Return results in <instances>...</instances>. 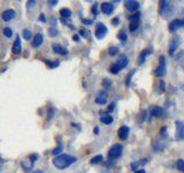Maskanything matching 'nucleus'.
Segmentation results:
<instances>
[{
	"instance_id": "f257e3e1",
	"label": "nucleus",
	"mask_w": 184,
	"mask_h": 173,
	"mask_svg": "<svg viewBox=\"0 0 184 173\" xmlns=\"http://www.w3.org/2000/svg\"><path fill=\"white\" fill-rule=\"evenodd\" d=\"M76 162V158L70 155H59L53 159V165L59 170H64Z\"/></svg>"
},
{
	"instance_id": "f03ea898",
	"label": "nucleus",
	"mask_w": 184,
	"mask_h": 173,
	"mask_svg": "<svg viewBox=\"0 0 184 173\" xmlns=\"http://www.w3.org/2000/svg\"><path fill=\"white\" fill-rule=\"evenodd\" d=\"M128 62H129V60H128L127 56L122 54V56H121L120 58L117 59L116 62L110 66V72L112 73V74H117V73H119L121 69H123V68L127 67V66H128Z\"/></svg>"
},
{
	"instance_id": "7ed1b4c3",
	"label": "nucleus",
	"mask_w": 184,
	"mask_h": 173,
	"mask_svg": "<svg viewBox=\"0 0 184 173\" xmlns=\"http://www.w3.org/2000/svg\"><path fill=\"white\" fill-rule=\"evenodd\" d=\"M159 13L162 15L163 18H169V16L173 15V7H171V5H170L169 1H166V0L160 1Z\"/></svg>"
},
{
	"instance_id": "20e7f679",
	"label": "nucleus",
	"mask_w": 184,
	"mask_h": 173,
	"mask_svg": "<svg viewBox=\"0 0 184 173\" xmlns=\"http://www.w3.org/2000/svg\"><path fill=\"white\" fill-rule=\"evenodd\" d=\"M122 150H123L122 144H119V143L114 144L113 147H110V149L108 150V158H110V160L120 158L122 156Z\"/></svg>"
},
{
	"instance_id": "39448f33",
	"label": "nucleus",
	"mask_w": 184,
	"mask_h": 173,
	"mask_svg": "<svg viewBox=\"0 0 184 173\" xmlns=\"http://www.w3.org/2000/svg\"><path fill=\"white\" fill-rule=\"evenodd\" d=\"M139 21H141V13H139V12H136L135 14L131 15L130 16V25H129L130 31L137 30L138 27H139Z\"/></svg>"
},
{
	"instance_id": "423d86ee",
	"label": "nucleus",
	"mask_w": 184,
	"mask_h": 173,
	"mask_svg": "<svg viewBox=\"0 0 184 173\" xmlns=\"http://www.w3.org/2000/svg\"><path fill=\"white\" fill-rule=\"evenodd\" d=\"M166 72H167V65H166V60H165V56H160L159 66H158V69H156V75L159 78H163L166 75Z\"/></svg>"
},
{
	"instance_id": "0eeeda50",
	"label": "nucleus",
	"mask_w": 184,
	"mask_h": 173,
	"mask_svg": "<svg viewBox=\"0 0 184 173\" xmlns=\"http://www.w3.org/2000/svg\"><path fill=\"white\" fill-rule=\"evenodd\" d=\"M107 32H108V29L107 27L104 23L99 22V23H97V28H96V37L98 39H103L106 37Z\"/></svg>"
},
{
	"instance_id": "6e6552de",
	"label": "nucleus",
	"mask_w": 184,
	"mask_h": 173,
	"mask_svg": "<svg viewBox=\"0 0 184 173\" xmlns=\"http://www.w3.org/2000/svg\"><path fill=\"white\" fill-rule=\"evenodd\" d=\"M178 46H180V37L178 36H175V37H173L171 38V41H170L169 43V56L173 57L174 54H175V52L177 51V49H178Z\"/></svg>"
},
{
	"instance_id": "1a4fd4ad",
	"label": "nucleus",
	"mask_w": 184,
	"mask_h": 173,
	"mask_svg": "<svg viewBox=\"0 0 184 173\" xmlns=\"http://www.w3.org/2000/svg\"><path fill=\"white\" fill-rule=\"evenodd\" d=\"M124 6L127 8V11L129 12H136L138 11V8H139V3L136 1V0H127V1H124Z\"/></svg>"
},
{
	"instance_id": "9d476101",
	"label": "nucleus",
	"mask_w": 184,
	"mask_h": 173,
	"mask_svg": "<svg viewBox=\"0 0 184 173\" xmlns=\"http://www.w3.org/2000/svg\"><path fill=\"white\" fill-rule=\"evenodd\" d=\"M184 27V20H174L169 23V31L175 32Z\"/></svg>"
},
{
	"instance_id": "9b49d317",
	"label": "nucleus",
	"mask_w": 184,
	"mask_h": 173,
	"mask_svg": "<svg viewBox=\"0 0 184 173\" xmlns=\"http://www.w3.org/2000/svg\"><path fill=\"white\" fill-rule=\"evenodd\" d=\"M176 138L184 140V124L182 121H176Z\"/></svg>"
},
{
	"instance_id": "f8f14e48",
	"label": "nucleus",
	"mask_w": 184,
	"mask_h": 173,
	"mask_svg": "<svg viewBox=\"0 0 184 173\" xmlns=\"http://www.w3.org/2000/svg\"><path fill=\"white\" fill-rule=\"evenodd\" d=\"M43 43H44V36H43V34H40V32H39V34H37V35L33 37L31 45H32V47L38 49L39 46H42Z\"/></svg>"
},
{
	"instance_id": "ddd939ff",
	"label": "nucleus",
	"mask_w": 184,
	"mask_h": 173,
	"mask_svg": "<svg viewBox=\"0 0 184 173\" xmlns=\"http://www.w3.org/2000/svg\"><path fill=\"white\" fill-rule=\"evenodd\" d=\"M15 15H16V13H15L14 9H7V11H5L4 13L1 14V19H3L5 22H9L15 18Z\"/></svg>"
},
{
	"instance_id": "4468645a",
	"label": "nucleus",
	"mask_w": 184,
	"mask_h": 173,
	"mask_svg": "<svg viewBox=\"0 0 184 173\" xmlns=\"http://www.w3.org/2000/svg\"><path fill=\"white\" fill-rule=\"evenodd\" d=\"M52 50H53L55 53H58V54H61V56L68 54L67 49H64V46H61L60 44H57V43H53V44H52Z\"/></svg>"
},
{
	"instance_id": "2eb2a0df",
	"label": "nucleus",
	"mask_w": 184,
	"mask_h": 173,
	"mask_svg": "<svg viewBox=\"0 0 184 173\" xmlns=\"http://www.w3.org/2000/svg\"><path fill=\"white\" fill-rule=\"evenodd\" d=\"M113 11H114L113 4H110V3H103L101 4V12H103L104 14L110 15L113 13Z\"/></svg>"
},
{
	"instance_id": "dca6fc26",
	"label": "nucleus",
	"mask_w": 184,
	"mask_h": 173,
	"mask_svg": "<svg viewBox=\"0 0 184 173\" xmlns=\"http://www.w3.org/2000/svg\"><path fill=\"white\" fill-rule=\"evenodd\" d=\"M129 133H130L129 127L122 126V127H120V129H119V138H120L122 141H125L128 138V136H129Z\"/></svg>"
},
{
	"instance_id": "f3484780",
	"label": "nucleus",
	"mask_w": 184,
	"mask_h": 173,
	"mask_svg": "<svg viewBox=\"0 0 184 173\" xmlns=\"http://www.w3.org/2000/svg\"><path fill=\"white\" fill-rule=\"evenodd\" d=\"M21 50H22L21 38H20V36H18L16 39H15L14 44H13V46H12V52L14 53V54H18V53L21 52Z\"/></svg>"
},
{
	"instance_id": "a211bd4d",
	"label": "nucleus",
	"mask_w": 184,
	"mask_h": 173,
	"mask_svg": "<svg viewBox=\"0 0 184 173\" xmlns=\"http://www.w3.org/2000/svg\"><path fill=\"white\" fill-rule=\"evenodd\" d=\"M151 54V51L150 50H143L141 54H139V58H138V65H144V62L146 61V58Z\"/></svg>"
},
{
	"instance_id": "6ab92c4d",
	"label": "nucleus",
	"mask_w": 184,
	"mask_h": 173,
	"mask_svg": "<svg viewBox=\"0 0 184 173\" xmlns=\"http://www.w3.org/2000/svg\"><path fill=\"white\" fill-rule=\"evenodd\" d=\"M162 112H163V110H162V107H160V106H152L151 110H150L151 116L156 118L161 117V116H162Z\"/></svg>"
},
{
	"instance_id": "aec40b11",
	"label": "nucleus",
	"mask_w": 184,
	"mask_h": 173,
	"mask_svg": "<svg viewBox=\"0 0 184 173\" xmlns=\"http://www.w3.org/2000/svg\"><path fill=\"white\" fill-rule=\"evenodd\" d=\"M101 122H104L105 125H110L113 122V117L112 116H108V114H104L103 117L100 118Z\"/></svg>"
},
{
	"instance_id": "412c9836",
	"label": "nucleus",
	"mask_w": 184,
	"mask_h": 173,
	"mask_svg": "<svg viewBox=\"0 0 184 173\" xmlns=\"http://www.w3.org/2000/svg\"><path fill=\"white\" fill-rule=\"evenodd\" d=\"M60 14L62 18L69 19L71 16V11L69 9V8H62V9L60 11Z\"/></svg>"
},
{
	"instance_id": "4be33fe9",
	"label": "nucleus",
	"mask_w": 184,
	"mask_h": 173,
	"mask_svg": "<svg viewBox=\"0 0 184 173\" xmlns=\"http://www.w3.org/2000/svg\"><path fill=\"white\" fill-rule=\"evenodd\" d=\"M23 38H24L25 41H30V39L32 38V32L30 29H24V30H23Z\"/></svg>"
},
{
	"instance_id": "5701e85b",
	"label": "nucleus",
	"mask_w": 184,
	"mask_h": 173,
	"mask_svg": "<svg viewBox=\"0 0 184 173\" xmlns=\"http://www.w3.org/2000/svg\"><path fill=\"white\" fill-rule=\"evenodd\" d=\"M100 162H104L103 155H97L91 159V164H93V165H95V164H99Z\"/></svg>"
},
{
	"instance_id": "b1692460",
	"label": "nucleus",
	"mask_w": 184,
	"mask_h": 173,
	"mask_svg": "<svg viewBox=\"0 0 184 173\" xmlns=\"http://www.w3.org/2000/svg\"><path fill=\"white\" fill-rule=\"evenodd\" d=\"M163 149H165V145L162 144V143H160V142H156V143H154L153 144V150L156 152H160L162 151Z\"/></svg>"
},
{
	"instance_id": "393cba45",
	"label": "nucleus",
	"mask_w": 184,
	"mask_h": 173,
	"mask_svg": "<svg viewBox=\"0 0 184 173\" xmlns=\"http://www.w3.org/2000/svg\"><path fill=\"white\" fill-rule=\"evenodd\" d=\"M112 84H113V82H112V80H110V78H104L103 80V85L105 89H108L112 87Z\"/></svg>"
},
{
	"instance_id": "a878e982",
	"label": "nucleus",
	"mask_w": 184,
	"mask_h": 173,
	"mask_svg": "<svg viewBox=\"0 0 184 173\" xmlns=\"http://www.w3.org/2000/svg\"><path fill=\"white\" fill-rule=\"evenodd\" d=\"M176 166H177V169L180 170L181 172L184 173V160L183 159H178L176 162Z\"/></svg>"
},
{
	"instance_id": "bb28decb",
	"label": "nucleus",
	"mask_w": 184,
	"mask_h": 173,
	"mask_svg": "<svg viewBox=\"0 0 184 173\" xmlns=\"http://www.w3.org/2000/svg\"><path fill=\"white\" fill-rule=\"evenodd\" d=\"M117 38L120 39L121 42H123V43H125L127 42V39H128V36H127V34L124 31H121L119 35H117Z\"/></svg>"
},
{
	"instance_id": "cd10ccee",
	"label": "nucleus",
	"mask_w": 184,
	"mask_h": 173,
	"mask_svg": "<svg viewBox=\"0 0 184 173\" xmlns=\"http://www.w3.org/2000/svg\"><path fill=\"white\" fill-rule=\"evenodd\" d=\"M3 32H4V35L6 37H12V35H13V30L11 28H8V27L3 29Z\"/></svg>"
},
{
	"instance_id": "c85d7f7f",
	"label": "nucleus",
	"mask_w": 184,
	"mask_h": 173,
	"mask_svg": "<svg viewBox=\"0 0 184 173\" xmlns=\"http://www.w3.org/2000/svg\"><path fill=\"white\" fill-rule=\"evenodd\" d=\"M45 62L47 65H49V66H50L51 68H55V67H58V66H59V65H60V62H59V61H50V60H45Z\"/></svg>"
},
{
	"instance_id": "c756f323",
	"label": "nucleus",
	"mask_w": 184,
	"mask_h": 173,
	"mask_svg": "<svg viewBox=\"0 0 184 173\" xmlns=\"http://www.w3.org/2000/svg\"><path fill=\"white\" fill-rule=\"evenodd\" d=\"M96 103L97 104H106L107 103V97H101V96H99V97H97L96 99Z\"/></svg>"
},
{
	"instance_id": "7c9ffc66",
	"label": "nucleus",
	"mask_w": 184,
	"mask_h": 173,
	"mask_svg": "<svg viewBox=\"0 0 184 173\" xmlns=\"http://www.w3.org/2000/svg\"><path fill=\"white\" fill-rule=\"evenodd\" d=\"M117 52H119V47L117 46H112V47L108 49V53H110V56H115Z\"/></svg>"
},
{
	"instance_id": "2f4dec72",
	"label": "nucleus",
	"mask_w": 184,
	"mask_h": 173,
	"mask_svg": "<svg viewBox=\"0 0 184 173\" xmlns=\"http://www.w3.org/2000/svg\"><path fill=\"white\" fill-rule=\"evenodd\" d=\"M62 148H64V147H62V144H61V143H59V145H58V148L54 149L53 151H52V154H53L54 156H58L61 151H62Z\"/></svg>"
},
{
	"instance_id": "473e14b6",
	"label": "nucleus",
	"mask_w": 184,
	"mask_h": 173,
	"mask_svg": "<svg viewBox=\"0 0 184 173\" xmlns=\"http://www.w3.org/2000/svg\"><path fill=\"white\" fill-rule=\"evenodd\" d=\"M79 35H81L82 37L88 38L89 36H90V31H89V30H86V29H81V30H79Z\"/></svg>"
},
{
	"instance_id": "72a5a7b5",
	"label": "nucleus",
	"mask_w": 184,
	"mask_h": 173,
	"mask_svg": "<svg viewBox=\"0 0 184 173\" xmlns=\"http://www.w3.org/2000/svg\"><path fill=\"white\" fill-rule=\"evenodd\" d=\"M58 29L55 28H50L49 29V35L51 36V37H55V36H58Z\"/></svg>"
},
{
	"instance_id": "f704fd0d",
	"label": "nucleus",
	"mask_w": 184,
	"mask_h": 173,
	"mask_svg": "<svg viewBox=\"0 0 184 173\" xmlns=\"http://www.w3.org/2000/svg\"><path fill=\"white\" fill-rule=\"evenodd\" d=\"M54 113H55V110H54L52 106H50V107H49V121H50L51 119L53 118Z\"/></svg>"
},
{
	"instance_id": "c9c22d12",
	"label": "nucleus",
	"mask_w": 184,
	"mask_h": 173,
	"mask_svg": "<svg viewBox=\"0 0 184 173\" xmlns=\"http://www.w3.org/2000/svg\"><path fill=\"white\" fill-rule=\"evenodd\" d=\"M135 74V71H132V72H130L129 74H128V76H127V81H125V84H127V87H129L130 85V80H131V78H132V75Z\"/></svg>"
},
{
	"instance_id": "e433bc0d",
	"label": "nucleus",
	"mask_w": 184,
	"mask_h": 173,
	"mask_svg": "<svg viewBox=\"0 0 184 173\" xmlns=\"http://www.w3.org/2000/svg\"><path fill=\"white\" fill-rule=\"evenodd\" d=\"M92 13H93V15H95V16H97V15H98V4H95L93 5V6H92Z\"/></svg>"
},
{
	"instance_id": "4c0bfd02",
	"label": "nucleus",
	"mask_w": 184,
	"mask_h": 173,
	"mask_svg": "<svg viewBox=\"0 0 184 173\" xmlns=\"http://www.w3.org/2000/svg\"><path fill=\"white\" fill-rule=\"evenodd\" d=\"M37 159H38V155H37V154H33V155L30 156V162H31L32 165L35 164V162L37 160Z\"/></svg>"
},
{
	"instance_id": "58836bf2",
	"label": "nucleus",
	"mask_w": 184,
	"mask_h": 173,
	"mask_svg": "<svg viewBox=\"0 0 184 173\" xmlns=\"http://www.w3.org/2000/svg\"><path fill=\"white\" fill-rule=\"evenodd\" d=\"M138 165H139V162H135V163H131V170H132V171H135V172H136V171H137V167H138Z\"/></svg>"
},
{
	"instance_id": "ea45409f",
	"label": "nucleus",
	"mask_w": 184,
	"mask_h": 173,
	"mask_svg": "<svg viewBox=\"0 0 184 173\" xmlns=\"http://www.w3.org/2000/svg\"><path fill=\"white\" fill-rule=\"evenodd\" d=\"M57 4H58L57 0H50V1H49V5H50V6H55Z\"/></svg>"
},
{
	"instance_id": "a19ab883",
	"label": "nucleus",
	"mask_w": 184,
	"mask_h": 173,
	"mask_svg": "<svg viewBox=\"0 0 184 173\" xmlns=\"http://www.w3.org/2000/svg\"><path fill=\"white\" fill-rule=\"evenodd\" d=\"M165 87H166V85H165V82L161 80V81H160V88H161V92L165 90Z\"/></svg>"
},
{
	"instance_id": "79ce46f5",
	"label": "nucleus",
	"mask_w": 184,
	"mask_h": 173,
	"mask_svg": "<svg viewBox=\"0 0 184 173\" xmlns=\"http://www.w3.org/2000/svg\"><path fill=\"white\" fill-rule=\"evenodd\" d=\"M114 107H115V104H114V103H112V104L110 105V107H108V112H112V111L114 110Z\"/></svg>"
},
{
	"instance_id": "37998d69",
	"label": "nucleus",
	"mask_w": 184,
	"mask_h": 173,
	"mask_svg": "<svg viewBox=\"0 0 184 173\" xmlns=\"http://www.w3.org/2000/svg\"><path fill=\"white\" fill-rule=\"evenodd\" d=\"M112 23H113L114 25H117V24H119V18L113 19V21H112Z\"/></svg>"
},
{
	"instance_id": "c03bdc74",
	"label": "nucleus",
	"mask_w": 184,
	"mask_h": 173,
	"mask_svg": "<svg viewBox=\"0 0 184 173\" xmlns=\"http://www.w3.org/2000/svg\"><path fill=\"white\" fill-rule=\"evenodd\" d=\"M36 4V1L35 0H30V1H28V5H29V7H32L33 5Z\"/></svg>"
},
{
	"instance_id": "a18cd8bd",
	"label": "nucleus",
	"mask_w": 184,
	"mask_h": 173,
	"mask_svg": "<svg viewBox=\"0 0 184 173\" xmlns=\"http://www.w3.org/2000/svg\"><path fill=\"white\" fill-rule=\"evenodd\" d=\"M146 163H147V159H142V160H139V165H145Z\"/></svg>"
},
{
	"instance_id": "49530a36",
	"label": "nucleus",
	"mask_w": 184,
	"mask_h": 173,
	"mask_svg": "<svg viewBox=\"0 0 184 173\" xmlns=\"http://www.w3.org/2000/svg\"><path fill=\"white\" fill-rule=\"evenodd\" d=\"M73 39H74L75 42H79V36H78V35H74V36H73Z\"/></svg>"
},
{
	"instance_id": "de8ad7c7",
	"label": "nucleus",
	"mask_w": 184,
	"mask_h": 173,
	"mask_svg": "<svg viewBox=\"0 0 184 173\" xmlns=\"http://www.w3.org/2000/svg\"><path fill=\"white\" fill-rule=\"evenodd\" d=\"M83 22H84L85 24H89V25L92 24V23H93V22H92L91 20H83Z\"/></svg>"
},
{
	"instance_id": "09e8293b",
	"label": "nucleus",
	"mask_w": 184,
	"mask_h": 173,
	"mask_svg": "<svg viewBox=\"0 0 184 173\" xmlns=\"http://www.w3.org/2000/svg\"><path fill=\"white\" fill-rule=\"evenodd\" d=\"M39 20H40V21H43V22H46V19H45V16H44V14H40V16H39Z\"/></svg>"
},
{
	"instance_id": "8fccbe9b",
	"label": "nucleus",
	"mask_w": 184,
	"mask_h": 173,
	"mask_svg": "<svg viewBox=\"0 0 184 173\" xmlns=\"http://www.w3.org/2000/svg\"><path fill=\"white\" fill-rule=\"evenodd\" d=\"M95 134H96V135L99 134V127H96V128H95Z\"/></svg>"
},
{
	"instance_id": "3c124183",
	"label": "nucleus",
	"mask_w": 184,
	"mask_h": 173,
	"mask_svg": "<svg viewBox=\"0 0 184 173\" xmlns=\"http://www.w3.org/2000/svg\"><path fill=\"white\" fill-rule=\"evenodd\" d=\"M135 173H145V170H137V171H136V172Z\"/></svg>"
},
{
	"instance_id": "603ef678",
	"label": "nucleus",
	"mask_w": 184,
	"mask_h": 173,
	"mask_svg": "<svg viewBox=\"0 0 184 173\" xmlns=\"http://www.w3.org/2000/svg\"><path fill=\"white\" fill-rule=\"evenodd\" d=\"M32 173H44V172H43L42 170H37V171H33Z\"/></svg>"
},
{
	"instance_id": "864d4df0",
	"label": "nucleus",
	"mask_w": 184,
	"mask_h": 173,
	"mask_svg": "<svg viewBox=\"0 0 184 173\" xmlns=\"http://www.w3.org/2000/svg\"><path fill=\"white\" fill-rule=\"evenodd\" d=\"M182 90L184 91V84H182Z\"/></svg>"
}]
</instances>
